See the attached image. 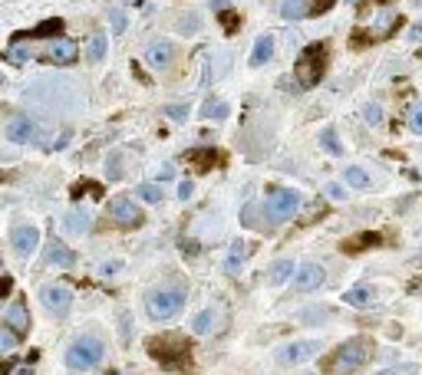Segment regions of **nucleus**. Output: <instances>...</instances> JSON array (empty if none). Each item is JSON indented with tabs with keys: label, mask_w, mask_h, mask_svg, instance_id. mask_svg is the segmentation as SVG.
<instances>
[{
	"label": "nucleus",
	"mask_w": 422,
	"mask_h": 375,
	"mask_svg": "<svg viewBox=\"0 0 422 375\" xmlns=\"http://www.w3.org/2000/svg\"><path fill=\"white\" fill-rule=\"evenodd\" d=\"M149 355L169 372H188L192 369V339H185L182 332H165L145 343Z\"/></svg>",
	"instance_id": "f257e3e1"
},
{
	"label": "nucleus",
	"mask_w": 422,
	"mask_h": 375,
	"mask_svg": "<svg viewBox=\"0 0 422 375\" xmlns=\"http://www.w3.org/2000/svg\"><path fill=\"white\" fill-rule=\"evenodd\" d=\"M373 355V343L367 336H353L343 346H336L334 353L324 359V372L327 375H357Z\"/></svg>",
	"instance_id": "f03ea898"
},
{
	"label": "nucleus",
	"mask_w": 422,
	"mask_h": 375,
	"mask_svg": "<svg viewBox=\"0 0 422 375\" xmlns=\"http://www.w3.org/2000/svg\"><path fill=\"white\" fill-rule=\"evenodd\" d=\"M327 63H330V53H327V43H310L303 46V53L297 56V66H294V76L303 89L317 86L327 73Z\"/></svg>",
	"instance_id": "7ed1b4c3"
},
{
	"label": "nucleus",
	"mask_w": 422,
	"mask_h": 375,
	"mask_svg": "<svg viewBox=\"0 0 422 375\" xmlns=\"http://www.w3.org/2000/svg\"><path fill=\"white\" fill-rule=\"evenodd\" d=\"M188 300V289L182 283H172V287H159L145 293V310H149L152 320H172L175 313L185 306Z\"/></svg>",
	"instance_id": "20e7f679"
},
{
	"label": "nucleus",
	"mask_w": 422,
	"mask_h": 375,
	"mask_svg": "<svg viewBox=\"0 0 422 375\" xmlns=\"http://www.w3.org/2000/svg\"><path fill=\"white\" fill-rule=\"evenodd\" d=\"M99 362H103V343L96 336H83V339H76L66 349V369L70 372H86V369H93Z\"/></svg>",
	"instance_id": "39448f33"
},
{
	"label": "nucleus",
	"mask_w": 422,
	"mask_h": 375,
	"mask_svg": "<svg viewBox=\"0 0 422 375\" xmlns=\"http://www.w3.org/2000/svg\"><path fill=\"white\" fill-rule=\"evenodd\" d=\"M297 207H301V194L297 191H291V188H268L264 211H268V221H271V224L291 221V217L297 214Z\"/></svg>",
	"instance_id": "423d86ee"
},
{
	"label": "nucleus",
	"mask_w": 422,
	"mask_h": 375,
	"mask_svg": "<svg viewBox=\"0 0 422 375\" xmlns=\"http://www.w3.org/2000/svg\"><path fill=\"white\" fill-rule=\"evenodd\" d=\"M336 0H281L284 20H303V17H320L334 7Z\"/></svg>",
	"instance_id": "0eeeda50"
},
{
	"label": "nucleus",
	"mask_w": 422,
	"mask_h": 375,
	"mask_svg": "<svg viewBox=\"0 0 422 375\" xmlns=\"http://www.w3.org/2000/svg\"><path fill=\"white\" fill-rule=\"evenodd\" d=\"M109 221L119 227H139L145 217H142L139 204H132V198L122 194V198H112V201H109Z\"/></svg>",
	"instance_id": "6e6552de"
},
{
	"label": "nucleus",
	"mask_w": 422,
	"mask_h": 375,
	"mask_svg": "<svg viewBox=\"0 0 422 375\" xmlns=\"http://www.w3.org/2000/svg\"><path fill=\"white\" fill-rule=\"evenodd\" d=\"M40 300H44V306L53 313L56 320H63L66 313L73 310V293L66 287H60V283H50V287L40 289Z\"/></svg>",
	"instance_id": "1a4fd4ad"
},
{
	"label": "nucleus",
	"mask_w": 422,
	"mask_h": 375,
	"mask_svg": "<svg viewBox=\"0 0 422 375\" xmlns=\"http://www.w3.org/2000/svg\"><path fill=\"white\" fill-rule=\"evenodd\" d=\"M317 353H320V339H301V343L284 346L281 353H277V362H281V365H297V362L314 359Z\"/></svg>",
	"instance_id": "9d476101"
},
{
	"label": "nucleus",
	"mask_w": 422,
	"mask_h": 375,
	"mask_svg": "<svg viewBox=\"0 0 422 375\" xmlns=\"http://www.w3.org/2000/svg\"><path fill=\"white\" fill-rule=\"evenodd\" d=\"M294 287L303 289V293H310V289H320L324 287V267L317 264V260H307L297 267V277H294Z\"/></svg>",
	"instance_id": "9b49d317"
},
{
	"label": "nucleus",
	"mask_w": 422,
	"mask_h": 375,
	"mask_svg": "<svg viewBox=\"0 0 422 375\" xmlns=\"http://www.w3.org/2000/svg\"><path fill=\"white\" fill-rule=\"evenodd\" d=\"M11 244H13V250L20 254V257H30L33 250H37V244H40V231L33 224H23V227H17L11 234Z\"/></svg>",
	"instance_id": "f8f14e48"
},
{
	"label": "nucleus",
	"mask_w": 422,
	"mask_h": 375,
	"mask_svg": "<svg viewBox=\"0 0 422 375\" xmlns=\"http://www.w3.org/2000/svg\"><path fill=\"white\" fill-rule=\"evenodd\" d=\"M4 322H7L11 329H17L20 336H27V329H30V313H27V303L13 300L11 306L4 310Z\"/></svg>",
	"instance_id": "ddd939ff"
},
{
	"label": "nucleus",
	"mask_w": 422,
	"mask_h": 375,
	"mask_svg": "<svg viewBox=\"0 0 422 375\" xmlns=\"http://www.w3.org/2000/svg\"><path fill=\"white\" fill-rule=\"evenodd\" d=\"M76 53H79V46L76 43H70V40H56V43H50L44 50V56L50 60V63H56V66H66V63H73L76 60Z\"/></svg>",
	"instance_id": "4468645a"
},
{
	"label": "nucleus",
	"mask_w": 422,
	"mask_h": 375,
	"mask_svg": "<svg viewBox=\"0 0 422 375\" xmlns=\"http://www.w3.org/2000/svg\"><path fill=\"white\" fill-rule=\"evenodd\" d=\"M7 135L11 142H37V122H30L27 116H13L7 122Z\"/></svg>",
	"instance_id": "2eb2a0df"
},
{
	"label": "nucleus",
	"mask_w": 422,
	"mask_h": 375,
	"mask_svg": "<svg viewBox=\"0 0 422 375\" xmlns=\"http://www.w3.org/2000/svg\"><path fill=\"white\" fill-rule=\"evenodd\" d=\"M185 158H188V165H192L195 172H211L215 165H221V151L218 149H192Z\"/></svg>",
	"instance_id": "dca6fc26"
},
{
	"label": "nucleus",
	"mask_w": 422,
	"mask_h": 375,
	"mask_svg": "<svg viewBox=\"0 0 422 375\" xmlns=\"http://www.w3.org/2000/svg\"><path fill=\"white\" fill-rule=\"evenodd\" d=\"M46 264H53V267H73L76 254L63 244V240H56V237H53V240L46 244Z\"/></svg>",
	"instance_id": "f3484780"
},
{
	"label": "nucleus",
	"mask_w": 422,
	"mask_h": 375,
	"mask_svg": "<svg viewBox=\"0 0 422 375\" xmlns=\"http://www.w3.org/2000/svg\"><path fill=\"white\" fill-rule=\"evenodd\" d=\"M56 33H63V20H44L40 27H33L27 33H13L11 43H20V40H37V36H56Z\"/></svg>",
	"instance_id": "a211bd4d"
},
{
	"label": "nucleus",
	"mask_w": 422,
	"mask_h": 375,
	"mask_svg": "<svg viewBox=\"0 0 422 375\" xmlns=\"http://www.w3.org/2000/svg\"><path fill=\"white\" fill-rule=\"evenodd\" d=\"M274 56V36L271 33H264L254 40V53H251V66H264L268 60Z\"/></svg>",
	"instance_id": "6ab92c4d"
},
{
	"label": "nucleus",
	"mask_w": 422,
	"mask_h": 375,
	"mask_svg": "<svg viewBox=\"0 0 422 375\" xmlns=\"http://www.w3.org/2000/svg\"><path fill=\"white\" fill-rule=\"evenodd\" d=\"M145 60H149L152 66H159V69H162V66L172 63V46L165 43V40H159V43H152L149 50H145Z\"/></svg>",
	"instance_id": "aec40b11"
},
{
	"label": "nucleus",
	"mask_w": 422,
	"mask_h": 375,
	"mask_svg": "<svg viewBox=\"0 0 422 375\" xmlns=\"http://www.w3.org/2000/svg\"><path fill=\"white\" fill-rule=\"evenodd\" d=\"M244 257H248V247H244V240H235V244H231V250H228L225 270H228V273H238V270L244 267Z\"/></svg>",
	"instance_id": "412c9836"
},
{
	"label": "nucleus",
	"mask_w": 422,
	"mask_h": 375,
	"mask_svg": "<svg viewBox=\"0 0 422 375\" xmlns=\"http://www.w3.org/2000/svg\"><path fill=\"white\" fill-rule=\"evenodd\" d=\"M383 244V237L379 234H357V237H350V240H343V254H357V250H363V247H376Z\"/></svg>",
	"instance_id": "4be33fe9"
},
{
	"label": "nucleus",
	"mask_w": 422,
	"mask_h": 375,
	"mask_svg": "<svg viewBox=\"0 0 422 375\" xmlns=\"http://www.w3.org/2000/svg\"><path fill=\"white\" fill-rule=\"evenodd\" d=\"M294 270H297V267H294V260H277V264L271 267V273H268V277H271L274 287H284V283L291 280Z\"/></svg>",
	"instance_id": "5701e85b"
},
{
	"label": "nucleus",
	"mask_w": 422,
	"mask_h": 375,
	"mask_svg": "<svg viewBox=\"0 0 422 375\" xmlns=\"http://www.w3.org/2000/svg\"><path fill=\"white\" fill-rule=\"evenodd\" d=\"M369 300H373V289L369 287H357L343 293V303H350V306H367Z\"/></svg>",
	"instance_id": "b1692460"
},
{
	"label": "nucleus",
	"mask_w": 422,
	"mask_h": 375,
	"mask_svg": "<svg viewBox=\"0 0 422 375\" xmlns=\"http://www.w3.org/2000/svg\"><path fill=\"white\" fill-rule=\"evenodd\" d=\"M103 56H106V33L96 30V33H93V40H89V60L99 63Z\"/></svg>",
	"instance_id": "393cba45"
},
{
	"label": "nucleus",
	"mask_w": 422,
	"mask_h": 375,
	"mask_svg": "<svg viewBox=\"0 0 422 375\" xmlns=\"http://www.w3.org/2000/svg\"><path fill=\"white\" fill-rule=\"evenodd\" d=\"M106 178L109 182H119L122 178V151H112L106 158Z\"/></svg>",
	"instance_id": "a878e982"
},
{
	"label": "nucleus",
	"mask_w": 422,
	"mask_h": 375,
	"mask_svg": "<svg viewBox=\"0 0 422 375\" xmlns=\"http://www.w3.org/2000/svg\"><path fill=\"white\" fill-rule=\"evenodd\" d=\"M320 145H324L330 155H343V145L336 142V132H334V129H324V132H320Z\"/></svg>",
	"instance_id": "bb28decb"
},
{
	"label": "nucleus",
	"mask_w": 422,
	"mask_h": 375,
	"mask_svg": "<svg viewBox=\"0 0 422 375\" xmlns=\"http://www.w3.org/2000/svg\"><path fill=\"white\" fill-rule=\"evenodd\" d=\"M139 198L149 204H162V188L159 184H139Z\"/></svg>",
	"instance_id": "cd10ccee"
},
{
	"label": "nucleus",
	"mask_w": 422,
	"mask_h": 375,
	"mask_svg": "<svg viewBox=\"0 0 422 375\" xmlns=\"http://www.w3.org/2000/svg\"><path fill=\"white\" fill-rule=\"evenodd\" d=\"M347 184H353V188H369V175L363 172V168H347Z\"/></svg>",
	"instance_id": "c85d7f7f"
},
{
	"label": "nucleus",
	"mask_w": 422,
	"mask_h": 375,
	"mask_svg": "<svg viewBox=\"0 0 422 375\" xmlns=\"http://www.w3.org/2000/svg\"><path fill=\"white\" fill-rule=\"evenodd\" d=\"M66 227H70V231H76V234H83V231H89V214H86V211L70 214V217H66Z\"/></svg>",
	"instance_id": "c756f323"
},
{
	"label": "nucleus",
	"mask_w": 422,
	"mask_h": 375,
	"mask_svg": "<svg viewBox=\"0 0 422 375\" xmlns=\"http://www.w3.org/2000/svg\"><path fill=\"white\" fill-rule=\"evenodd\" d=\"M17 339H20V332L11 329V326L4 322V326H0V346H4V349H13V346H17Z\"/></svg>",
	"instance_id": "7c9ffc66"
},
{
	"label": "nucleus",
	"mask_w": 422,
	"mask_h": 375,
	"mask_svg": "<svg viewBox=\"0 0 422 375\" xmlns=\"http://www.w3.org/2000/svg\"><path fill=\"white\" fill-rule=\"evenodd\" d=\"M202 116H205V118H228V106H225V102H205Z\"/></svg>",
	"instance_id": "2f4dec72"
},
{
	"label": "nucleus",
	"mask_w": 422,
	"mask_h": 375,
	"mask_svg": "<svg viewBox=\"0 0 422 375\" xmlns=\"http://www.w3.org/2000/svg\"><path fill=\"white\" fill-rule=\"evenodd\" d=\"M218 13H221V23H225V30H228V33H235V30H238V17H235V13L228 11V7H225V11H218Z\"/></svg>",
	"instance_id": "473e14b6"
},
{
	"label": "nucleus",
	"mask_w": 422,
	"mask_h": 375,
	"mask_svg": "<svg viewBox=\"0 0 422 375\" xmlns=\"http://www.w3.org/2000/svg\"><path fill=\"white\" fill-rule=\"evenodd\" d=\"M409 129H412V132H419V135H422V102H419L416 109H412V116H409Z\"/></svg>",
	"instance_id": "72a5a7b5"
},
{
	"label": "nucleus",
	"mask_w": 422,
	"mask_h": 375,
	"mask_svg": "<svg viewBox=\"0 0 422 375\" xmlns=\"http://www.w3.org/2000/svg\"><path fill=\"white\" fill-rule=\"evenodd\" d=\"M363 116H367L369 125H379V122H383V109H379V106H367V112H363Z\"/></svg>",
	"instance_id": "f704fd0d"
},
{
	"label": "nucleus",
	"mask_w": 422,
	"mask_h": 375,
	"mask_svg": "<svg viewBox=\"0 0 422 375\" xmlns=\"http://www.w3.org/2000/svg\"><path fill=\"white\" fill-rule=\"evenodd\" d=\"M165 112H169L175 122H185V118H188V106H165Z\"/></svg>",
	"instance_id": "c9c22d12"
},
{
	"label": "nucleus",
	"mask_w": 422,
	"mask_h": 375,
	"mask_svg": "<svg viewBox=\"0 0 422 375\" xmlns=\"http://www.w3.org/2000/svg\"><path fill=\"white\" fill-rule=\"evenodd\" d=\"M109 20H112V30H116V33L126 30V17H122L119 11H112V13H109Z\"/></svg>",
	"instance_id": "e433bc0d"
},
{
	"label": "nucleus",
	"mask_w": 422,
	"mask_h": 375,
	"mask_svg": "<svg viewBox=\"0 0 422 375\" xmlns=\"http://www.w3.org/2000/svg\"><path fill=\"white\" fill-rule=\"evenodd\" d=\"M208 326H211V310H205V313H202V316L195 320V332H205Z\"/></svg>",
	"instance_id": "4c0bfd02"
},
{
	"label": "nucleus",
	"mask_w": 422,
	"mask_h": 375,
	"mask_svg": "<svg viewBox=\"0 0 422 375\" xmlns=\"http://www.w3.org/2000/svg\"><path fill=\"white\" fill-rule=\"evenodd\" d=\"M192 194H195V184H192V182H182V184H178V198H182V201H188Z\"/></svg>",
	"instance_id": "58836bf2"
},
{
	"label": "nucleus",
	"mask_w": 422,
	"mask_h": 375,
	"mask_svg": "<svg viewBox=\"0 0 422 375\" xmlns=\"http://www.w3.org/2000/svg\"><path fill=\"white\" fill-rule=\"evenodd\" d=\"M11 287H13V280H11V273H7V277L0 280V293H4V296H11Z\"/></svg>",
	"instance_id": "ea45409f"
},
{
	"label": "nucleus",
	"mask_w": 422,
	"mask_h": 375,
	"mask_svg": "<svg viewBox=\"0 0 422 375\" xmlns=\"http://www.w3.org/2000/svg\"><path fill=\"white\" fill-rule=\"evenodd\" d=\"M409 40H422V23H416V27L409 30Z\"/></svg>",
	"instance_id": "a19ab883"
},
{
	"label": "nucleus",
	"mask_w": 422,
	"mask_h": 375,
	"mask_svg": "<svg viewBox=\"0 0 422 375\" xmlns=\"http://www.w3.org/2000/svg\"><path fill=\"white\" fill-rule=\"evenodd\" d=\"M327 191H330V198H343V188H340V184H330Z\"/></svg>",
	"instance_id": "79ce46f5"
},
{
	"label": "nucleus",
	"mask_w": 422,
	"mask_h": 375,
	"mask_svg": "<svg viewBox=\"0 0 422 375\" xmlns=\"http://www.w3.org/2000/svg\"><path fill=\"white\" fill-rule=\"evenodd\" d=\"M112 270H119V264H103V267H99V273H112Z\"/></svg>",
	"instance_id": "37998d69"
},
{
	"label": "nucleus",
	"mask_w": 422,
	"mask_h": 375,
	"mask_svg": "<svg viewBox=\"0 0 422 375\" xmlns=\"http://www.w3.org/2000/svg\"><path fill=\"white\" fill-rule=\"evenodd\" d=\"M376 375H396V372H393V369H390V372H376ZM402 375H412V369H406V372H402Z\"/></svg>",
	"instance_id": "c03bdc74"
},
{
	"label": "nucleus",
	"mask_w": 422,
	"mask_h": 375,
	"mask_svg": "<svg viewBox=\"0 0 422 375\" xmlns=\"http://www.w3.org/2000/svg\"><path fill=\"white\" fill-rule=\"evenodd\" d=\"M129 4H139V0H129Z\"/></svg>",
	"instance_id": "a18cd8bd"
}]
</instances>
